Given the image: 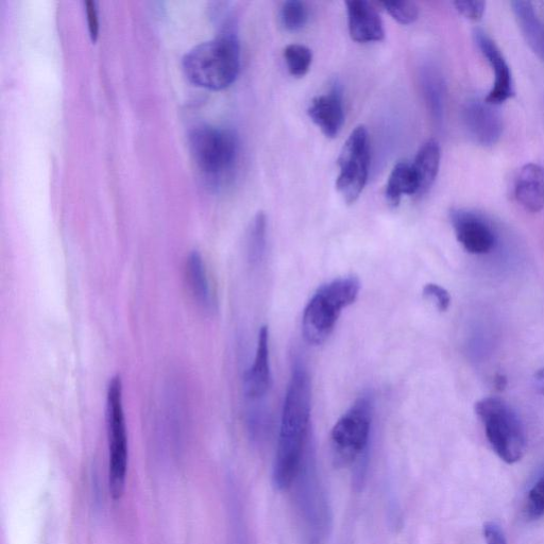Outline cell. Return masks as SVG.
Listing matches in <instances>:
<instances>
[{
	"mask_svg": "<svg viewBox=\"0 0 544 544\" xmlns=\"http://www.w3.org/2000/svg\"><path fill=\"white\" fill-rule=\"evenodd\" d=\"M312 387L309 371L300 359L293 363L286 390L272 480L278 490L292 487L308 451Z\"/></svg>",
	"mask_w": 544,
	"mask_h": 544,
	"instance_id": "obj_1",
	"label": "cell"
},
{
	"mask_svg": "<svg viewBox=\"0 0 544 544\" xmlns=\"http://www.w3.org/2000/svg\"><path fill=\"white\" fill-rule=\"evenodd\" d=\"M187 79L198 87L224 90L236 80L241 68V47L233 30L192 48L182 61Z\"/></svg>",
	"mask_w": 544,
	"mask_h": 544,
	"instance_id": "obj_2",
	"label": "cell"
},
{
	"mask_svg": "<svg viewBox=\"0 0 544 544\" xmlns=\"http://www.w3.org/2000/svg\"><path fill=\"white\" fill-rule=\"evenodd\" d=\"M373 414L374 398L367 391L336 422L331 433L334 463L338 467L354 466L355 486H361L365 478Z\"/></svg>",
	"mask_w": 544,
	"mask_h": 544,
	"instance_id": "obj_3",
	"label": "cell"
},
{
	"mask_svg": "<svg viewBox=\"0 0 544 544\" xmlns=\"http://www.w3.org/2000/svg\"><path fill=\"white\" fill-rule=\"evenodd\" d=\"M292 487H295L300 544H325L332 527V514L319 478L312 444L305 453Z\"/></svg>",
	"mask_w": 544,
	"mask_h": 544,
	"instance_id": "obj_4",
	"label": "cell"
},
{
	"mask_svg": "<svg viewBox=\"0 0 544 544\" xmlns=\"http://www.w3.org/2000/svg\"><path fill=\"white\" fill-rule=\"evenodd\" d=\"M361 282L355 276L335 279L319 287L303 313L302 333L310 345L326 342L343 310L359 296Z\"/></svg>",
	"mask_w": 544,
	"mask_h": 544,
	"instance_id": "obj_5",
	"label": "cell"
},
{
	"mask_svg": "<svg viewBox=\"0 0 544 544\" xmlns=\"http://www.w3.org/2000/svg\"><path fill=\"white\" fill-rule=\"evenodd\" d=\"M475 413L484 424L493 451L507 464H515L523 457L526 435L518 414L504 400L484 398L475 404Z\"/></svg>",
	"mask_w": 544,
	"mask_h": 544,
	"instance_id": "obj_6",
	"label": "cell"
},
{
	"mask_svg": "<svg viewBox=\"0 0 544 544\" xmlns=\"http://www.w3.org/2000/svg\"><path fill=\"white\" fill-rule=\"evenodd\" d=\"M189 142L193 160L202 174L219 181L232 173L240 151L233 131L200 125L191 131Z\"/></svg>",
	"mask_w": 544,
	"mask_h": 544,
	"instance_id": "obj_7",
	"label": "cell"
},
{
	"mask_svg": "<svg viewBox=\"0 0 544 544\" xmlns=\"http://www.w3.org/2000/svg\"><path fill=\"white\" fill-rule=\"evenodd\" d=\"M107 427L109 442V484L113 499L122 497L126 486L129 444L124 412L123 382L114 377L107 393Z\"/></svg>",
	"mask_w": 544,
	"mask_h": 544,
	"instance_id": "obj_8",
	"label": "cell"
},
{
	"mask_svg": "<svg viewBox=\"0 0 544 544\" xmlns=\"http://www.w3.org/2000/svg\"><path fill=\"white\" fill-rule=\"evenodd\" d=\"M370 153L368 131L356 127L338 158L339 175L336 189L348 204L354 203L363 193L369 175Z\"/></svg>",
	"mask_w": 544,
	"mask_h": 544,
	"instance_id": "obj_9",
	"label": "cell"
},
{
	"mask_svg": "<svg viewBox=\"0 0 544 544\" xmlns=\"http://www.w3.org/2000/svg\"><path fill=\"white\" fill-rule=\"evenodd\" d=\"M450 218L457 241L467 252L483 255L495 249L497 233L483 216L457 209L451 212Z\"/></svg>",
	"mask_w": 544,
	"mask_h": 544,
	"instance_id": "obj_10",
	"label": "cell"
},
{
	"mask_svg": "<svg viewBox=\"0 0 544 544\" xmlns=\"http://www.w3.org/2000/svg\"><path fill=\"white\" fill-rule=\"evenodd\" d=\"M474 42L495 72V82L485 101L491 106L502 105L515 94L512 71L499 46L485 31L475 30Z\"/></svg>",
	"mask_w": 544,
	"mask_h": 544,
	"instance_id": "obj_11",
	"label": "cell"
},
{
	"mask_svg": "<svg viewBox=\"0 0 544 544\" xmlns=\"http://www.w3.org/2000/svg\"><path fill=\"white\" fill-rule=\"evenodd\" d=\"M463 121L470 138L483 147L496 145L503 134V119L495 106L471 99L463 108Z\"/></svg>",
	"mask_w": 544,
	"mask_h": 544,
	"instance_id": "obj_12",
	"label": "cell"
},
{
	"mask_svg": "<svg viewBox=\"0 0 544 544\" xmlns=\"http://www.w3.org/2000/svg\"><path fill=\"white\" fill-rule=\"evenodd\" d=\"M308 114L327 138H336L345 119L343 93L339 85L335 83L329 93L314 98Z\"/></svg>",
	"mask_w": 544,
	"mask_h": 544,
	"instance_id": "obj_13",
	"label": "cell"
},
{
	"mask_svg": "<svg viewBox=\"0 0 544 544\" xmlns=\"http://www.w3.org/2000/svg\"><path fill=\"white\" fill-rule=\"evenodd\" d=\"M272 386V374L269 354V330L260 329L257 352L254 362L245 374L244 391L250 401H257L267 395Z\"/></svg>",
	"mask_w": 544,
	"mask_h": 544,
	"instance_id": "obj_14",
	"label": "cell"
},
{
	"mask_svg": "<svg viewBox=\"0 0 544 544\" xmlns=\"http://www.w3.org/2000/svg\"><path fill=\"white\" fill-rule=\"evenodd\" d=\"M348 25L350 36L357 43L380 42L385 31L380 15L364 0L347 2Z\"/></svg>",
	"mask_w": 544,
	"mask_h": 544,
	"instance_id": "obj_15",
	"label": "cell"
},
{
	"mask_svg": "<svg viewBox=\"0 0 544 544\" xmlns=\"http://www.w3.org/2000/svg\"><path fill=\"white\" fill-rule=\"evenodd\" d=\"M514 194L525 211L544 210V167L535 163L524 165L516 178Z\"/></svg>",
	"mask_w": 544,
	"mask_h": 544,
	"instance_id": "obj_16",
	"label": "cell"
},
{
	"mask_svg": "<svg viewBox=\"0 0 544 544\" xmlns=\"http://www.w3.org/2000/svg\"><path fill=\"white\" fill-rule=\"evenodd\" d=\"M421 88L425 104L435 124L440 127L445 121L446 83L437 67L425 65L421 68Z\"/></svg>",
	"mask_w": 544,
	"mask_h": 544,
	"instance_id": "obj_17",
	"label": "cell"
},
{
	"mask_svg": "<svg viewBox=\"0 0 544 544\" xmlns=\"http://www.w3.org/2000/svg\"><path fill=\"white\" fill-rule=\"evenodd\" d=\"M522 36L533 53L544 62V25L530 2L510 3Z\"/></svg>",
	"mask_w": 544,
	"mask_h": 544,
	"instance_id": "obj_18",
	"label": "cell"
},
{
	"mask_svg": "<svg viewBox=\"0 0 544 544\" xmlns=\"http://www.w3.org/2000/svg\"><path fill=\"white\" fill-rule=\"evenodd\" d=\"M186 278L199 306L203 310L213 311L216 301L206 265H204L201 254L198 251L192 252L186 261Z\"/></svg>",
	"mask_w": 544,
	"mask_h": 544,
	"instance_id": "obj_19",
	"label": "cell"
},
{
	"mask_svg": "<svg viewBox=\"0 0 544 544\" xmlns=\"http://www.w3.org/2000/svg\"><path fill=\"white\" fill-rule=\"evenodd\" d=\"M391 207L397 208L404 195H419V181L412 164L398 163L391 172L385 191Z\"/></svg>",
	"mask_w": 544,
	"mask_h": 544,
	"instance_id": "obj_20",
	"label": "cell"
},
{
	"mask_svg": "<svg viewBox=\"0 0 544 544\" xmlns=\"http://www.w3.org/2000/svg\"><path fill=\"white\" fill-rule=\"evenodd\" d=\"M441 160V150L437 141L425 142L419 149L413 168L419 181V195L427 193L435 182Z\"/></svg>",
	"mask_w": 544,
	"mask_h": 544,
	"instance_id": "obj_21",
	"label": "cell"
},
{
	"mask_svg": "<svg viewBox=\"0 0 544 544\" xmlns=\"http://www.w3.org/2000/svg\"><path fill=\"white\" fill-rule=\"evenodd\" d=\"M267 246V218L263 212L254 217L248 234V255L252 264L263 260Z\"/></svg>",
	"mask_w": 544,
	"mask_h": 544,
	"instance_id": "obj_22",
	"label": "cell"
},
{
	"mask_svg": "<svg viewBox=\"0 0 544 544\" xmlns=\"http://www.w3.org/2000/svg\"><path fill=\"white\" fill-rule=\"evenodd\" d=\"M284 59L288 72L294 77L301 78L308 74L313 54L309 47L291 44L284 49Z\"/></svg>",
	"mask_w": 544,
	"mask_h": 544,
	"instance_id": "obj_23",
	"label": "cell"
},
{
	"mask_svg": "<svg viewBox=\"0 0 544 544\" xmlns=\"http://www.w3.org/2000/svg\"><path fill=\"white\" fill-rule=\"evenodd\" d=\"M309 19V11L304 3L289 0L283 4L280 12L282 26L288 31H297L304 27Z\"/></svg>",
	"mask_w": 544,
	"mask_h": 544,
	"instance_id": "obj_24",
	"label": "cell"
},
{
	"mask_svg": "<svg viewBox=\"0 0 544 544\" xmlns=\"http://www.w3.org/2000/svg\"><path fill=\"white\" fill-rule=\"evenodd\" d=\"M524 512L526 518L530 520L544 517V470L527 493Z\"/></svg>",
	"mask_w": 544,
	"mask_h": 544,
	"instance_id": "obj_25",
	"label": "cell"
},
{
	"mask_svg": "<svg viewBox=\"0 0 544 544\" xmlns=\"http://www.w3.org/2000/svg\"><path fill=\"white\" fill-rule=\"evenodd\" d=\"M383 7L401 25H411L418 20L419 8L412 2L384 3Z\"/></svg>",
	"mask_w": 544,
	"mask_h": 544,
	"instance_id": "obj_26",
	"label": "cell"
},
{
	"mask_svg": "<svg viewBox=\"0 0 544 544\" xmlns=\"http://www.w3.org/2000/svg\"><path fill=\"white\" fill-rule=\"evenodd\" d=\"M423 296L432 301L440 312H447L450 308L451 296L447 289L438 284L429 283L425 285Z\"/></svg>",
	"mask_w": 544,
	"mask_h": 544,
	"instance_id": "obj_27",
	"label": "cell"
},
{
	"mask_svg": "<svg viewBox=\"0 0 544 544\" xmlns=\"http://www.w3.org/2000/svg\"><path fill=\"white\" fill-rule=\"evenodd\" d=\"M453 5L459 14L473 22L481 21L486 11V3L476 2V0H473V2H469V0L468 2L467 0L465 2H455Z\"/></svg>",
	"mask_w": 544,
	"mask_h": 544,
	"instance_id": "obj_28",
	"label": "cell"
},
{
	"mask_svg": "<svg viewBox=\"0 0 544 544\" xmlns=\"http://www.w3.org/2000/svg\"><path fill=\"white\" fill-rule=\"evenodd\" d=\"M483 533L487 544H507L502 527L496 522H486Z\"/></svg>",
	"mask_w": 544,
	"mask_h": 544,
	"instance_id": "obj_29",
	"label": "cell"
},
{
	"mask_svg": "<svg viewBox=\"0 0 544 544\" xmlns=\"http://www.w3.org/2000/svg\"><path fill=\"white\" fill-rule=\"evenodd\" d=\"M84 5H85V10H87L90 36H91L93 42H95L97 40L98 30H99L98 13H97V8H96V3L87 2Z\"/></svg>",
	"mask_w": 544,
	"mask_h": 544,
	"instance_id": "obj_30",
	"label": "cell"
},
{
	"mask_svg": "<svg viewBox=\"0 0 544 544\" xmlns=\"http://www.w3.org/2000/svg\"><path fill=\"white\" fill-rule=\"evenodd\" d=\"M534 384L539 393L544 395V368L535 374Z\"/></svg>",
	"mask_w": 544,
	"mask_h": 544,
	"instance_id": "obj_31",
	"label": "cell"
}]
</instances>
